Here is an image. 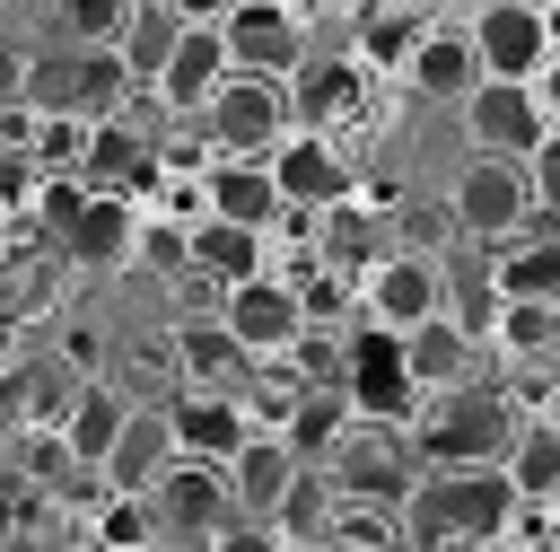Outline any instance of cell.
<instances>
[{"mask_svg": "<svg viewBox=\"0 0 560 552\" xmlns=\"http://www.w3.org/2000/svg\"><path fill=\"white\" fill-rule=\"evenodd\" d=\"M516 394L481 368V377H464V386H438V394H420V412H411V447H420V464H499L508 456V438H516Z\"/></svg>", "mask_w": 560, "mask_h": 552, "instance_id": "cell-1", "label": "cell"}, {"mask_svg": "<svg viewBox=\"0 0 560 552\" xmlns=\"http://www.w3.org/2000/svg\"><path fill=\"white\" fill-rule=\"evenodd\" d=\"M201 140H210V158H271V140L289 131V79H271V70H236L228 61V79L201 96Z\"/></svg>", "mask_w": 560, "mask_h": 552, "instance_id": "cell-2", "label": "cell"}, {"mask_svg": "<svg viewBox=\"0 0 560 552\" xmlns=\"http://www.w3.org/2000/svg\"><path fill=\"white\" fill-rule=\"evenodd\" d=\"M324 473H332V491H341V499H376V508H394V499L420 482V447H411V421H376V412H350V429L332 438Z\"/></svg>", "mask_w": 560, "mask_h": 552, "instance_id": "cell-3", "label": "cell"}, {"mask_svg": "<svg viewBox=\"0 0 560 552\" xmlns=\"http://www.w3.org/2000/svg\"><path fill=\"white\" fill-rule=\"evenodd\" d=\"M131 88L122 53L114 44H52V53H26V105H52V114H114Z\"/></svg>", "mask_w": 560, "mask_h": 552, "instance_id": "cell-4", "label": "cell"}, {"mask_svg": "<svg viewBox=\"0 0 560 552\" xmlns=\"http://www.w3.org/2000/svg\"><path fill=\"white\" fill-rule=\"evenodd\" d=\"M149 508H158V543H192V552L228 543V526L245 517L236 491H228V473L201 464V456H175V464L149 482Z\"/></svg>", "mask_w": 560, "mask_h": 552, "instance_id": "cell-5", "label": "cell"}, {"mask_svg": "<svg viewBox=\"0 0 560 552\" xmlns=\"http://www.w3.org/2000/svg\"><path fill=\"white\" fill-rule=\"evenodd\" d=\"M341 394H350V412H376V421H411L420 412V386L402 368V333L394 324H376V315L341 324Z\"/></svg>", "mask_w": 560, "mask_h": 552, "instance_id": "cell-6", "label": "cell"}, {"mask_svg": "<svg viewBox=\"0 0 560 552\" xmlns=\"http://www.w3.org/2000/svg\"><path fill=\"white\" fill-rule=\"evenodd\" d=\"M446 219H455V237H472V245L516 237V228L534 219L525 158H490V149H472V158H464V175H455V193H446Z\"/></svg>", "mask_w": 560, "mask_h": 552, "instance_id": "cell-7", "label": "cell"}, {"mask_svg": "<svg viewBox=\"0 0 560 552\" xmlns=\"http://www.w3.org/2000/svg\"><path fill=\"white\" fill-rule=\"evenodd\" d=\"M438 307H446V254L438 245H385L376 263H359V315L402 333V324H420Z\"/></svg>", "mask_w": 560, "mask_h": 552, "instance_id": "cell-8", "label": "cell"}, {"mask_svg": "<svg viewBox=\"0 0 560 552\" xmlns=\"http://www.w3.org/2000/svg\"><path fill=\"white\" fill-rule=\"evenodd\" d=\"M455 114H464V140L490 149V158H525V149L551 131L542 105H534V79H490V70L455 96Z\"/></svg>", "mask_w": 560, "mask_h": 552, "instance_id": "cell-9", "label": "cell"}, {"mask_svg": "<svg viewBox=\"0 0 560 552\" xmlns=\"http://www.w3.org/2000/svg\"><path fill=\"white\" fill-rule=\"evenodd\" d=\"M219 324L254 350V359H271V350H289L298 342V324H306V307H298V289H289V272H245V280H228L219 289Z\"/></svg>", "mask_w": 560, "mask_h": 552, "instance_id": "cell-10", "label": "cell"}, {"mask_svg": "<svg viewBox=\"0 0 560 552\" xmlns=\"http://www.w3.org/2000/svg\"><path fill=\"white\" fill-rule=\"evenodd\" d=\"M271 184H280V202H298V210H324V202L359 193V175H350L341 140H332V131H315V123H289V131L271 140Z\"/></svg>", "mask_w": 560, "mask_h": 552, "instance_id": "cell-11", "label": "cell"}, {"mask_svg": "<svg viewBox=\"0 0 560 552\" xmlns=\"http://www.w3.org/2000/svg\"><path fill=\"white\" fill-rule=\"evenodd\" d=\"M219 35H228V61H236V70H271V79H289V70L306 61L298 0H236V9L219 18Z\"/></svg>", "mask_w": 560, "mask_h": 552, "instance_id": "cell-12", "label": "cell"}, {"mask_svg": "<svg viewBox=\"0 0 560 552\" xmlns=\"http://www.w3.org/2000/svg\"><path fill=\"white\" fill-rule=\"evenodd\" d=\"M368 61L359 53H306L289 70V123H315V131H341L350 114H368Z\"/></svg>", "mask_w": 560, "mask_h": 552, "instance_id": "cell-13", "label": "cell"}, {"mask_svg": "<svg viewBox=\"0 0 560 552\" xmlns=\"http://www.w3.org/2000/svg\"><path fill=\"white\" fill-rule=\"evenodd\" d=\"M464 35H472V61L490 70V79H534L542 70V9H525V0H481L472 18H464Z\"/></svg>", "mask_w": 560, "mask_h": 552, "instance_id": "cell-14", "label": "cell"}, {"mask_svg": "<svg viewBox=\"0 0 560 552\" xmlns=\"http://www.w3.org/2000/svg\"><path fill=\"white\" fill-rule=\"evenodd\" d=\"M402 368H411V386L420 394H438V386H464V377H481L490 368V350H481V333L464 324V315H420V324H402Z\"/></svg>", "mask_w": 560, "mask_h": 552, "instance_id": "cell-15", "label": "cell"}, {"mask_svg": "<svg viewBox=\"0 0 560 552\" xmlns=\"http://www.w3.org/2000/svg\"><path fill=\"white\" fill-rule=\"evenodd\" d=\"M131 245H140V202H131V193H96V184H88V202L70 210V228H61V245H52V254H70V263H88V272H122V263H131Z\"/></svg>", "mask_w": 560, "mask_h": 552, "instance_id": "cell-16", "label": "cell"}, {"mask_svg": "<svg viewBox=\"0 0 560 552\" xmlns=\"http://www.w3.org/2000/svg\"><path fill=\"white\" fill-rule=\"evenodd\" d=\"M166 429H175V456L228 464V456H236V438H245L254 421H245L236 386H175V403H166Z\"/></svg>", "mask_w": 560, "mask_h": 552, "instance_id": "cell-17", "label": "cell"}, {"mask_svg": "<svg viewBox=\"0 0 560 552\" xmlns=\"http://www.w3.org/2000/svg\"><path fill=\"white\" fill-rule=\"evenodd\" d=\"M228 79V35H219V18H192L184 35H175V53H166V70L149 79V96L166 105V114H201V96Z\"/></svg>", "mask_w": 560, "mask_h": 552, "instance_id": "cell-18", "label": "cell"}, {"mask_svg": "<svg viewBox=\"0 0 560 552\" xmlns=\"http://www.w3.org/2000/svg\"><path fill=\"white\" fill-rule=\"evenodd\" d=\"M411 96H429V105H455L472 79H481V61H472V35H464V18H429L420 26V44H411V61L394 70Z\"/></svg>", "mask_w": 560, "mask_h": 552, "instance_id": "cell-19", "label": "cell"}, {"mask_svg": "<svg viewBox=\"0 0 560 552\" xmlns=\"http://www.w3.org/2000/svg\"><path fill=\"white\" fill-rule=\"evenodd\" d=\"M271 263V237L262 228H245V219H192L184 228V272L192 280H210V289H228V280H245V272H262Z\"/></svg>", "mask_w": 560, "mask_h": 552, "instance_id": "cell-20", "label": "cell"}, {"mask_svg": "<svg viewBox=\"0 0 560 552\" xmlns=\"http://www.w3.org/2000/svg\"><path fill=\"white\" fill-rule=\"evenodd\" d=\"M166 359H175L184 386H236V377L254 368V350L219 324V307H210V315H184V324L166 333Z\"/></svg>", "mask_w": 560, "mask_h": 552, "instance_id": "cell-21", "label": "cell"}, {"mask_svg": "<svg viewBox=\"0 0 560 552\" xmlns=\"http://www.w3.org/2000/svg\"><path fill=\"white\" fill-rule=\"evenodd\" d=\"M166 464H175V429H166V403H158V412H140V403H131L96 473H105L114 491H149V482H158Z\"/></svg>", "mask_w": 560, "mask_h": 552, "instance_id": "cell-22", "label": "cell"}, {"mask_svg": "<svg viewBox=\"0 0 560 552\" xmlns=\"http://www.w3.org/2000/svg\"><path fill=\"white\" fill-rule=\"evenodd\" d=\"M201 193H210L219 219H245V228H271V219H280L271 158H210V166H201Z\"/></svg>", "mask_w": 560, "mask_h": 552, "instance_id": "cell-23", "label": "cell"}, {"mask_svg": "<svg viewBox=\"0 0 560 552\" xmlns=\"http://www.w3.org/2000/svg\"><path fill=\"white\" fill-rule=\"evenodd\" d=\"M341 429H350V394H341V377H306V386H298V403L280 412V438H289V456H298V464H324Z\"/></svg>", "mask_w": 560, "mask_h": 552, "instance_id": "cell-24", "label": "cell"}, {"mask_svg": "<svg viewBox=\"0 0 560 552\" xmlns=\"http://www.w3.org/2000/svg\"><path fill=\"white\" fill-rule=\"evenodd\" d=\"M122 412H131V403H122V394H114L105 377H79L52 429H61V447H70L79 464H105V447H114V429H122Z\"/></svg>", "mask_w": 560, "mask_h": 552, "instance_id": "cell-25", "label": "cell"}, {"mask_svg": "<svg viewBox=\"0 0 560 552\" xmlns=\"http://www.w3.org/2000/svg\"><path fill=\"white\" fill-rule=\"evenodd\" d=\"M429 18H438V9H368L350 53H359L368 70H385V79H394V70L411 61V44H420V26H429Z\"/></svg>", "mask_w": 560, "mask_h": 552, "instance_id": "cell-26", "label": "cell"}, {"mask_svg": "<svg viewBox=\"0 0 560 552\" xmlns=\"http://www.w3.org/2000/svg\"><path fill=\"white\" fill-rule=\"evenodd\" d=\"M88 543H114V552L158 543V508H149V491H105V499L88 508Z\"/></svg>", "mask_w": 560, "mask_h": 552, "instance_id": "cell-27", "label": "cell"}, {"mask_svg": "<svg viewBox=\"0 0 560 552\" xmlns=\"http://www.w3.org/2000/svg\"><path fill=\"white\" fill-rule=\"evenodd\" d=\"M122 9L131 0H52V26H61V44H114Z\"/></svg>", "mask_w": 560, "mask_h": 552, "instance_id": "cell-28", "label": "cell"}, {"mask_svg": "<svg viewBox=\"0 0 560 552\" xmlns=\"http://www.w3.org/2000/svg\"><path fill=\"white\" fill-rule=\"evenodd\" d=\"M525 193H534V219H551V228H560V123L525 149Z\"/></svg>", "mask_w": 560, "mask_h": 552, "instance_id": "cell-29", "label": "cell"}, {"mask_svg": "<svg viewBox=\"0 0 560 552\" xmlns=\"http://www.w3.org/2000/svg\"><path fill=\"white\" fill-rule=\"evenodd\" d=\"M26 105V44H0V114Z\"/></svg>", "mask_w": 560, "mask_h": 552, "instance_id": "cell-30", "label": "cell"}, {"mask_svg": "<svg viewBox=\"0 0 560 552\" xmlns=\"http://www.w3.org/2000/svg\"><path fill=\"white\" fill-rule=\"evenodd\" d=\"M534 105H542V123H560V53H542V70H534Z\"/></svg>", "mask_w": 560, "mask_h": 552, "instance_id": "cell-31", "label": "cell"}, {"mask_svg": "<svg viewBox=\"0 0 560 552\" xmlns=\"http://www.w3.org/2000/svg\"><path fill=\"white\" fill-rule=\"evenodd\" d=\"M175 9H184V18H228L236 0H175Z\"/></svg>", "mask_w": 560, "mask_h": 552, "instance_id": "cell-32", "label": "cell"}, {"mask_svg": "<svg viewBox=\"0 0 560 552\" xmlns=\"http://www.w3.org/2000/svg\"><path fill=\"white\" fill-rule=\"evenodd\" d=\"M542 44L560 53V0H542Z\"/></svg>", "mask_w": 560, "mask_h": 552, "instance_id": "cell-33", "label": "cell"}, {"mask_svg": "<svg viewBox=\"0 0 560 552\" xmlns=\"http://www.w3.org/2000/svg\"><path fill=\"white\" fill-rule=\"evenodd\" d=\"M9 350H18V333H9V307H0V359H9Z\"/></svg>", "mask_w": 560, "mask_h": 552, "instance_id": "cell-34", "label": "cell"}, {"mask_svg": "<svg viewBox=\"0 0 560 552\" xmlns=\"http://www.w3.org/2000/svg\"><path fill=\"white\" fill-rule=\"evenodd\" d=\"M542 508H551V517H560V473H551V491H542Z\"/></svg>", "mask_w": 560, "mask_h": 552, "instance_id": "cell-35", "label": "cell"}, {"mask_svg": "<svg viewBox=\"0 0 560 552\" xmlns=\"http://www.w3.org/2000/svg\"><path fill=\"white\" fill-rule=\"evenodd\" d=\"M0 245H9V210H0Z\"/></svg>", "mask_w": 560, "mask_h": 552, "instance_id": "cell-36", "label": "cell"}, {"mask_svg": "<svg viewBox=\"0 0 560 552\" xmlns=\"http://www.w3.org/2000/svg\"><path fill=\"white\" fill-rule=\"evenodd\" d=\"M525 9H542V0H525Z\"/></svg>", "mask_w": 560, "mask_h": 552, "instance_id": "cell-37", "label": "cell"}]
</instances>
